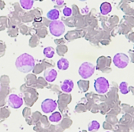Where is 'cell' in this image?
<instances>
[{
  "label": "cell",
  "mask_w": 134,
  "mask_h": 132,
  "mask_svg": "<svg viewBox=\"0 0 134 132\" xmlns=\"http://www.w3.org/2000/svg\"><path fill=\"white\" fill-rule=\"evenodd\" d=\"M119 91L123 95H126V94H128L130 90H129V88H128V84L127 82L126 81H122L120 85H119Z\"/></svg>",
  "instance_id": "17"
},
{
  "label": "cell",
  "mask_w": 134,
  "mask_h": 132,
  "mask_svg": "<svg viewBox=\"0 0 134 132\" xmlns=\"http://www.w3.org/2000/svg\"><path fill=\"white\" fill-rule=\"evenodd\" d=\"M100 125L98 121H93L88 125V131L90 132H96L100 129Z\"/></svg>",
  "instance_id": "14"
},
{
  "label": "cell",
  "mask_w": 134,
  "mask_h": 132,
  "mask_svg": "<svg viewBox=\"0 0 134 132\" xmlns=\"http://www.w3.org/2000/svg\"><path fill=\"white\" fill-rule=\"evenodd\" d=\"M57 77V72L54 69H47L44 71V77L47 82H53Z\"/></svg>",
  "instance_id": "8"
},
{
  "label": "cell",
  "mask_w": 134,
  "mask_h": 132,
  "mask_svg": "<svg viewBox=\"0 0 134 132\" xmlns=\"http://www.w3.org/2000/svg\"><path fill=\"white\" fill-rule=\"evenodd\" d=\"M52 2L56 3L57 5H61L64 4V0H52Z\"/></svg>",
  "instance_id": "19"
},
{
  "label": "cell",
  "mask_w": 134,
  "mask_h": 132,
  "mask_svg": "<svg viewBox=\"0 0 134 132\" xmlns=\"http://www.w3.org/2000/svg\"><path fill=\"white\" fill-rule=\"evenodd\" d=\"M100 13L103 15H107V14H108L111 11L112 6H111V5L109 2H103L100 5Z\"/></svg>",
  "instance_id": "12"
},
{
  "label": "cell",
  "mask_w": 134,
  "mask_h": 132,
  "mask_svg": "<svg viewBox=\"0 0 134 132\" xmlns=\"http://www.w3.org/2000/svg\"><path fill=\"white\" fill-rule=\"evenodd\" d=\"M95 71V66L90 62H84L79 68V74L83 79L90 77Z\"/></svg>",
  "instance_id": "2"
},
{
  "label": "cell",
  "mask_w": 134,
  "mask_h": 132,
  "mask_svg": "<svg viewBox=\"0 0 134 132\" xmlns=\"http://www.w3.org/2000/svg\"><path fill=\"white\" fill-rule=\"evenodd\" d=\"M8 104L13 109H19L23 105V99L16 94H11L8 97Z\"/></svg>",
  "instance_id": "7"
},
{
  "label": "cell",
  "mask_w": 134,
  "mask_h": 132,
  "mask_svg": "<svg viewBox=\"0 0 134 132\" xmlns=\"http://www.w3.org/2000/svg\"><path fill=\"white\" fill-rule=\"evenodd\" d=\"M60 88L64 92L70 93L71 92H72L74 88V82L72 81V80L66 79L63 81L62 85H60Z\"/></svg>",
  "instance_id": "9"
},
{
  "label": "cell",
  "mask_w": 134,
  "mask_h": 132,
  "mask_svg": "<svg viewBox=\"0 0 134 132\" xmlns=\"http://www.w3.org/2000/svg\"><path fill=\"white\" fill-rule=\"evenodd\" d=\"M61 118H62V116L59 112H54L50 115V117H49V121L53 122V123H57V122L60 121Z\"/></svg>",
  "instance_id": "16"
},
{
  "label": "cell",
  "mask_w": 134,
  "mask_h": 132,
  "mask_svg": "<svg viewBox=\"0 0 134 132\" xmlns=\"http://www.w3.org/2000/svg\"><path fill=\"white\" fill-rule=\"evenodd\" d=\"M46 16L49 20H51L53 21L57 20L59 19V16H60V12L57 9H53L47 13Z\"/></svg>",
  "instance_id": "11"
},
{
  "label": "cell",
  "mask_w": 134,
  "mask_h": 132,
  "mask_svg": "<svg viewBox=\"0 0 134 132\" xmlns=\"http://www.w3.org/2000/svg\"><path fill=\"white\" fill-rule=\"evenodd\" d=\"M0 91H1V85H0Z\"/></svg>",
  "instance_id": "21"
},
{
  "label": "cell",
  "mask_w": 134,
  "mask_h": 132,
  "mask_svg": "<svg viewBox=\"0 0 134 132\" xmlns=\"http://www.w3.org/2000/svg\"><path fill=\"white\" fill-rule=\"evenodd\" d=\"M15 65L19 71L22 73H28L35 67V59L28 53H23L16 58Z\"/></svg>",
  "instance_id": "1"
},
{
  "label": "cell",
  "mask_w": 134,
  "mask_h": 132,
  "mask_svg": "<svg viewBox=\"0 0 134 132\" xmlns=\"http://www.w3.org/2000/svg\"><path fill=\"white\" fill-rule=\"evenodd\" d=\"M109 87L110 85L108 81L104 77H98L94 81V88L99 94H105L108 91Z\"/></svg>",
  "instance_id": "4"
},
{
  "label": "cell",
  "mask_w": 134,
  "mask_h": 132,
  "mask_svg": "<svg viewBox=\"0 0 134 132\" xmlns=\"http://www.w3.org/2000/svg\"><path fill=\"white\" fill-rule=\"evenodd\" d=\"M106 132H110V131H106Z\"/></svg>",
  "instance_id": "22"
},
{
  "label": "cell",
  "mask_w": 134,
  "mask_h": 132,
  "mask_svg": "<svg viewBox=\"0 0 134 132\" xmlns=\"http://www.w3.org/2000/svg\"><path fill=\"white\" fill-rule=\"evenodd\" d=\"M57 102L52 99H46L41 104L42 110L45 113H49L53 112L57 109Z\"/></svg>",
  "instance_id": "6"
},
{
  "label": "cell",
  "mask_w": 134,
  "mask_h": 132,
  "mask_svg": "<svg viewBox=\"0 0 134 132\" xmlns=\"http://www.w3.org/2000/svg\"><path fill=\"white\" fill-rule=\"evenodd\" d=\"M130 63L129 56L125 53H117L113 57V63L119 69L126 68Z\"/></svg>",
  "instance_id": "5"
},
{
  "label": "cell",
  "mask_w": 134,
  "mask_h": 132,
  "mask_svg": "<svg viewBox=\"0 0 134 132\" xmlns=\"http://www.w3.org/2000/svg\"><path fill=\"white\" fill-rule=\"evenodd\" d=\"M63 13L65 16H70L72 14V9L70 7H65L63 9Z\"/></svg>",
  "instance_id": "18"
},
{
  "label": "cell",
  "mask_w": 134,
  "mask_h": 132,
  "mask_svg": "<svg viewBox=\"0 0 134 132\" xmlns=\"http://www.w3.org/2000/svg\"><path fill=\"white\" fill-rule=\"evenodd\" d=\"M43 54L44 56L46 57V58H53L54 54H55V50L53 47H46L44 49H43Z\"/></svg>",
  "instance_id": "15"
},
{
  "label": "cell",
  "mask_w": 134,
  "mask_h": 132,
  "mask_svg": "<svg viewBox=\"0 0 134 132\" xmlns=\"http://www.w3.org/2000/svg\"><path fill=\"white\" fill-rule=\"evenodd\" d=\"M79 1H82V2H84V1H86V0H79Z\"/></svg>",
  "instance_id": "20"
},
{
  "label": "cell",
  "mask_w": 134,
  "mask_h": 132,
  "mask_svg": "<svg viewBox=\"0 0 134 132\" xmlns=\"http://www.w3.org/2000/svg\"><path fill=\"white\" fill-rule=\"evenodd\" d=\"M49 29L52 35L60 37L65 32V25L60 20H53L50 23Z\"/></svg>",
  "instance_id": "3"
},
{
  "label": "cell",
  "mask_w": 134,
  "mask_h": 132,
  "mask_svg": "<svg viewBox=\"0 0 134 132\" xmlns=\"http://www.w3.org/2000/svg\"><path fill=\"white\" fill-rule=\"evenodd\" d=\"M20 4L24 9L29 10L33 7L34 0H20Z\"/></svg>",
  "instance_id": "13"
},
{
  "label": "cell",
  "mask_w": 134,
  "mask_h": 132,
  "mask_svg": "<svg viewBox=\"0 0 134 132\" xmlns=\"http://www.w3.org/2000/svg\"><path fill=\"white\" fill-rule=\"evenodd\" d=\"M57 67L60 70H66L69 67V61L65 58H60L57 61Z\"/></svg>",
  "instance_id": "10"
}]
</instances>
